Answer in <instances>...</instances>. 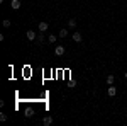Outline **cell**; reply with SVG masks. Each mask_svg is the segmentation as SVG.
Wrapping results in <instances>:
<instances>
[{
  "instance_id": "obj_5",
  "label": "cell",
  "mask_w": 127,
  "mask_h": 126,
  "mask_svg": "<svg viewBox=\"0 0 127 126\" xmlns=\"http://www.w3.org/2000/svg\"><path fill=\"white\" fill-rule=\"evenodd\" d=\"M26 36H27V39H29V41H34V39H36V31H27V32H26Z\"/></svg>"
},
{
  "instance_id": "obj_14",
  "label": "cell",
  "mask_w": 127,
  "mask_h": 126,
  "mask_svg": "<svg viewBox=\"0 0 127 126\" xmlns=\"http://www.w3.org/2000/svg\"><path fill=\"white\" fill-rule=\"evenodd\" d=\"M10 24H12V22H10L9 19H5V20H3V27H10Z\"/></svg>"
},
{
  "instance_id": "obj_1",
  "label": "cell",
  "mask_w": 127,
  "mask_h": 126,
  "mask_svg": "<svg viewBox=\"0 0 127 126\" xmlns=\"http://www.w3.org/2000/svg\"><path fill=\"white\" fill-rule=\"evenodd\" d=\"M37 29H39V32H46V31L49 29V24H48V22H39Z\"/></svg>"
},
{
  "instance_id": "obj_15",
  "label": "cell",
  "mask_w": 127,
  "mask_h": 126,
  "mask_svg": "<svg viewBox=\"0 0 127 126\" xmlns=\"http://www.w3.org/2000/svg\"><path fill=\"white\" fill-rule=\"evenodd\" d=\"M0 121H7V114H3V113H0Z\"/></svg>"
},
{
  "instance_id": "obj_9",
  "label": "cell",
  "mask_w": 127,
  "mask_h": 126,
  "mask_svg": "<svg viewBox=\"0 0 127 126\" xmlns=\"http://www.w3.org/2000/svg\"><path fill=\"white\" fill-rule=\"evenodd\" d=\"M68 26H69V29H75V27H76V19H69Z\"/></svg>"
},
{
  "instance_id": "obj_2",
  "label": "cell",
  "mask_w": 127,
  "mask_h": 126,
  "mask_svg": "<svg viewBox=\"0 0 127 126\" xmlns=\"http://www.w3.org/2000/svg\"><path fill=\"white\" fill-rule=\"evenodd\" d=\"M64 51H66V48H64V46H56V49H54L56 56H63V55H64Z\"/></svg>"
},
{
  "instance_id": "obj_4",
  "label": "cell",
  "mask_w": 127,
  "mask_h": 126,
  "mask_svg": "<svg viewBox=\"0 0 127 126\" xmlns=\"http://www.w3.org/2000/svg\"><path fill=\"white\" fill-rule=\"evenodd\" d=\"M73 41H76V43H81L83 41V36H81V32H73Z\"/></svg>"
},
{
  "instance_id": "obj_6",
  "label": "cell",
  "mask_w": 127,
  "mask_h": 126,
  "mask_svg": "<svg viewBox=\"0 0 127 126\" xmlns=\"http://www.w3.org/2000/svg\"><path fill=\"white\" fill-rule=\"evenodd\" d=\"M42 125H44V126H51V125H53V118H51V116H44Z\"/></svg>"
},
{
  "instance_id": "obj_11",
  "label": "cell",
  "mask_w": 127,
  "mask_h": 126,
  "mask_svg": "<svg viewBox=\"0 0 127 126\" xmlns=\"http://www.w3.org/2000/svg\"><path fill=\"white\" fill-rule=\"evenodd\" d=\"M114 80H115L114 75H107V84H108V85H114Z\"/></svg>"
},
{
  "instance_id": "obj_13",
  "label": "cell",
  "mask_w": 127,
  "mask_h": 126,
  "mask_svg": "<svg viewBox=\"0 0 127 126\" xmlns=\"http://www.w3.org/2000/svg\"><path fill=\"white\" fill-rule=\"evenodd\" d=\"M37 41H39V44L44 43V36H42V32H39V36H37Z\"/></svg>"
},
{
  "instance_id": "obj_8",
  "label": "cell",
  "mask_w": 127,
  "mask_h": 126,
  "mask_svg": "<svg viewBox=\"0 0 127 126\" xmlns=\"http://www.w3.org/2000/svg\"><path fill=\"white\" fill-rule=\"evenodd\" d=\"M32 114H34V111H32L31 107H27V109L24 111V116H26V118H32Z\"/></svg>"
},
{
  "instance_id": "obj_16",
  "label": "cell",
  "mask_w": 127,
  "mask_h": 126,
  "mask_svg": "<svg viewBox=\"0 0 127 126\" xmlns=\"http://www.w3.org/2000/svg\"><path fill=\"white\" fill-rule=\"evenodd\" d=\"M124 77H126V80H127V72H126V75H124Z\"/></svg>"
},
{
  "instance_id": "obj_17",
  "label": "cell",
  "mask_w": 127,
  "mask_h": 126,
  "mask_svg": "<svg viewBox=\"0 0 127 126\" xmlns=\"http://www.w3.org/2000/svg\"><path fill=\"white\" fill-rule=\"evenodd\" d=\"M3 2H5V0H0V3H3Z\"/></svg>"
},
{
  "instance_id": "obj_12",
  "label": "cell",
  "mask_w": 127,
  "mask_h": 126,
  "mask_svg": "<svg viewBox=\"0 0 127 126\" xmlns=\"http://www.w3.org/2000/svg\"><path fill=\"white\" fill-rule=\"evenodd\" d=\"M58 36H59V38H66V36H68V31H66V29H61Z\"/></svg>"
},
{
  "instance_id": "obj_7",
  "label": "cell",
  "mask_w": 127,
  "mask_h": 126,
  "mask_svg": "<svg viewBox=\"0 0 127 126\" xmlns=\"http://www.w3.org/2000/svg\"><path fill=\"white\" fill-rule=\"evenodd\" d=\"M10 7H12L14 10H19L20 9V2L19 0H12V2H10Z\"/></svg>"
},
{
  "instance_id": "obj_3",
  "label": "cell",
  "mask_w": 127,
  "mask_h": 126,
  "mask_svg": "<svg viewBox=\"0 0 127 126\" xmlns=\"http://www.w3.org/2000/svg\"><path fill=\"white\" fill-rule=\"evenodd\" d=\"M107 94L110 97H114V96H117V87H114V85H110V87L107 89Z\"/></svg>"
},
{
  "instance_id": "obj_10",
  "label": "cell",
  "mask_w": 127,
  "mask_h": 126,
  "mask_svg": "<svg viewBox=\"0 0 127 126\" xmlns=\"http://www.w3.org/2000/svg\"><path fill=\"white\" fill-rule=\"evenodd\" d=\"M59 36H54V34H49V38H48V41L53 44V43H56V39H58Z\"/></svg>"
}]
</instances>
